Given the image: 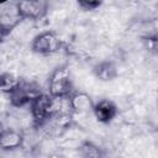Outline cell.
Wrapping results in <instances>:
<instances>
[{
	"instance_id": "obj_15",
	"label": "cell",
	"mask_w": 158,
	"mask_h": 158,
	"mask_svg": "<svg viewBox=\"0 0 158 158\" xmlns=\"http://www.w3.org/2000/svg\"><path fill=\"white\" fill-rule=\"evenodd\" d=\"M7 35H9V33H7L6 31H4V30L0 28V46H1V43L4 42V40H5V37H6Z\"/></svg>"
},
{
	"instance_id": "obj_1",
	"label": "cell",
	"mask_w": 158,
	"mask_h": 158,
	"mask_svg": "<svg viewBox=\"0 0 158 158\" xmlns=\"http://www.w3.org/2000/svg\"><path fill=\"white\" fill-rule=\"evenodd\" d=\"M74 84L72 79V73L68 65L57 67L48 80V95L58 100H68V98L74 93Z\"/></svg>"
},
{
	"instance_id": "obj_4",
	"label": "cell",
	"mask_w": 158,
	"mask_h": 158,
	"mask_svg": "<svg viewBox=\"0 0 158 158\" xmlns=\"http://www.w3.org/2000/svg\"><path fill=\"white\" fill-rule=\"evenodd\" d=\"M41 94H42V90L37 84L22 81L21 85L12 94L9 95L10 104L15 107H22L25 105H30Z\"/></svg>"
},
{
	"instance_id": "obj_17",
	"label": "cell",
	"mask_w": 158,
	"mask_h": 158,
	"mask_svg": "<svg viewBox=\"0 0 158 158\" xmlns=\"http://www.w3.org/2000/svg\"><path fill=\"white\" fill-rule=\"evenodd\" d=\"M4 130V127H2V123H1V121H0V132Z\"/></svg>"
},
{
	"instance_id": "obj_2",
	"label": "cell",
	"mask_w": 158,
	"mask_h": 158,
	"mask_svg": "<svg viewBox=\"0 0 158 158\" xmlns=\"http://www.w3.org/2000/svg\"><path fill=\"white\" fill-rule=\"evenodd\" d=\"M58 99H53L48 94L42 93L30 104L31 116L37 127L42 126L53 115L62 112L58 110Z\"/></svg>"
},
{
	"instance_id": "obj_12",
	"label": "cell",
	"mask_w": 158,
	"mask_h": 158,
	"mask_svg": "<svg viewBox=\"0 0 158 158\" xmlns=\"http://www.w3.org/2000/svg\"><path fill=\"white\" fill-rule=\"evenodd\" d=\"M79 154L81 158H105L104 149L91 141H84L80 143Z\"/></svg>"
},
{
	"instance_id": "obj_8",
	"label": "cell",
	"mask_w": 158,
	"mask_h": 158,
	"mask_svg": "<svg viewBox=\"0 0 158 158\" xmlns=\"http://www.w3.org/2000/svg\"><path fill=\"white\" fill-rule=\"evenodd\" d=\"M117 112H118V109L116 104L109 99L99 100L98 102L94 104V107H93V114L95 118L101 123H110L116 117Z\"/></svg>"
},
{
	"instance_id": "obj_5",
	"label": "cell",
	"mask_w": 158,
	"mask_h": 158,
	"mask_svg": "<svg viewBox=\"0 0 158 158\" xmlns=\"http://www.w3.org/2000/svg\"><path fill=\"white\" fill-rule=\"evenodd\" d=\"M48 2L43 0H22L17 1V10L22 20L38 21L46 14Z\"/></svg>"
},
{
	"instance_id": "obj_11",
	"label": "cell",
	"mask_w": 158,
	"mask_h": 158,
	"mask_svg": "<svg viewBox=\"0 0 158 158\" xmlns=\"http://www.w3.org/2000/svg\"><path fill=\"white\" fill-rule=\"evenodd\" d=\"M21 83L22 80L16 74L5 72L0 74V93L10 95L21 85Z\"/></svg>"
},
{
	"instance_id": "obj_7",
	"label": "cell",
	"mask_w": 158,
	"mask_h": 158,
	"mask_svg": "<svg viewBox=\"0 0 158 158\" xmlns=\"http://www.w3.org/2000/svg\"><path fill=\"white\" fill-rule=\"evenodd\" d=\"M94 104L95 102L93 98L85 91H74L68 98V106L70 111L78 115H85L93 112Z\"/></svg>"
},
{
	"instance_id": "obj_6",
	"label": "cell",
	"mask_w": 158,
	"mask_h": 158,
	"mask_svg": "<svg viewBox=\"0 0 158 158\" xmlns=\"http://www.w3.org/2000/svg\"><path fill=\"white\" fill-rule=\"evenodd\" d=\"M22 21L19 10L17 1H2L0 2V28L10 33Z\"/></svg>"
},
{
	"instance_id": "obj_3",
	"label": "cell",
	"mask_w": 158,
	"mask_h": 158,
	"mask_svg": "<svg viewBox=\"0 0 158 158\" xmlns=\"http://www.w3.org/2000/svg\"><path fill=\"white\" fill-rule=\"evenodd\" d=\"M62 48V40L54 31H43L37 35L32 43L31 49L38 54H53Z\"/></svg>"
},
{
	"instance_id": "obj_16",
	"label": "cell",
	"mask_w": 158,
	"mask_h": 158,
	"mask_svg": "<svg viewBox=\"0 0 158 158\" xmlns=\"http://www.w3.org/2000/svg\"><path fill=\"white\" fill-rule=\"evenodd\" d=\"M48 158H65L63 154H60V153H52Z\"/></svg>"
},
{
	"instance_id": "obj_10",
	"label": "cell",
	"mask_w": 158,
	"mask_h": 158,
	"mask_svg": "<svg viewBox=\"0 0 158 158\" xmlns=\"http://www.w3.org/2000/svg\"><path fill=\"white\" fill-rule=\"evenodd\" d=\"M94 75L101 81H111L117 78L118 70L114 62L102 60L94 67Z\"/></svg>"
},
{
	"instance_id": "obj_13",
	"label": "cell",
	"mask_w": 158,
	"mask_h": 158,
	"mask_svg": "<svg viewBox=\"0 0 158 158\" xmlns=\"http://www.w3.org/2000/svg\"><path fill=\"white\" fill-rule=\"evenodd\" d=\"M101 4L102 2L98 1V0H79L78 1V6L81 7L83 10H85V11H94L98 7H100Z\"/></svg>"
},
{
	"instance_id": "obj_9",
	"label": "cell",
	"mask_w": 158,
	"mask_h": 158,
	"mask_svg": "<svg viewBox=\"0 0 158 158\" xmlns=\"http://www.w3.org/2000/svg\"><path fill=\"white\" fill-rule=\"evenodd\" d=\"M25 136L22 132L14 128H4L0 132V149L15 151L23 146Z\"/></svg>"
},
{
	"instance_id": "obj_14",
	"label": "cell",
	"mask_w": 158,
	"mask_h": 158,
	"mask_svg": "<svg viewBox=\"0 0 158 158\" xmlns=\"http://www.w3.org/2000/svg\"><path fill=\"white\" fill-rule=\"evenodd\" d=\"M143 42H144L146 48H147L149 52H156V51H157L158 42H157V36H156V33L144 36V37H143Z\"/></svg>"
}]
</instances>
